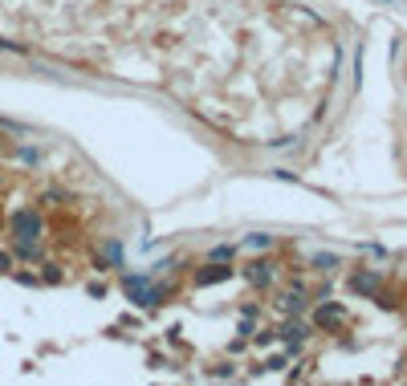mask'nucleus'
Listing matches in <instances>:
<instances>
[]
</instances>
